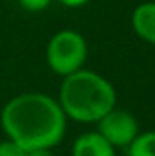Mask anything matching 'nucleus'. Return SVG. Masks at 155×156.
Segmentation results:
<instances>
[{
	"instance_id": "obj_1",
	"label": "nucleus",
	"mask_w": 155,
	"mask_h": 156,
	"mask_svg": "<svg viewBox=\"0 0 155 156\" xmlns=\"http://www.w3.org/2000/svg\"><path fill=\"white\" fill-rule=\"evenodd\" d=\"M0 125L7 140L24 151H39L53 149L64 140L68 118L57 98L44 93H22L4 105Z\"/></svg>"
},
{
	"instance_id": "obj_2",
	"label": "nucleus",
	"mask_w": 155,
	"mask_h": 156,
	"mask_svg": "<svg viewBox=\"0 0 155 156\" xmlns=\"http://www.w3.org/2000/svg\"><path fill=\"white\" fill-rule=\"evenodd\" d=\"M57 100L68 120L97 123L117 105V91L108 78L82 67L62 78Z\"/></svg>"
},
{
	"instance_id": "obj_3",
	"label": "nucleus",
	"mask_w": 155,
	"mask_h": 156,
	"mask_svg": "<svg viewBox=\"0 0 155 156\" xmlns=\"http://www.w3.org/2000/svg\"><path fill=\"white\" fill-rule=\"evenodd\" d=\"M88 58V42L75 29L57 31L46 45V62L59 76H68L84 67Z\"/></svg>"
},
{
	"instance_id": "obj_4",
	"label": "nucleus",
	"mask_w": 155,
	"mask_h": 156,
	"mask_svg": "<svg viewBox=\"0 0 155 156\" xmlns=\"http://www.w3.org/2000/svg\"><path fill=\"white\" fill-rule=\"evenodd\" d=\"M97 133L104 136L115 149H120L128 147L137 138L141 127L133 113L115 105L108 115H104L97 122Z\"/></svg>"
},
{
	"instance_id": "obj_5",
	"label": "nucleus",
	"mask_w": 155,
	"mask_h": 156,
	"mask_svg": "<svg viewBox=\"0 0 155 156\" xmlns=\"http://www.w3.org/2000/svg\"><path fill=\"white\" fill-rule=\"evenodd\" d=\"M71 156H117V149L97 131H88L73 142Z\"/></svg>"
},
{
	"instance_id": "obj_6",
	"label": "nucleus",
	"mask_w": 155,
	"mask_h": 156,
	"mask_svg": "<svg viewBox=\"0 0 155 156\" xmlns=\"http://www.w3.org/2000/svg\"><path fill=\"white\" fill-rule=\"evenodd\" d=\"M131 27L141 40L155 45V2H142L133 9Z\"/></svg>"
},
{
	"instance_id": "obj_7",
	"label": "nucleus",
	"mask_w": 155,
	"mask_h": 156,
	"mask_svg": "<svg viewBox=\"0 0 155 156\" xmlns=\"http://www.w3.org/2000/svg\"><path fill=\"white\" fill-rule=\"evenodd\" d=\"M128 156H155V131L139 133L137 138L126 147Z\"/></svg>"
},
{
	"instance_id": "obj_8",
	"label": "nucleus",
	"mask_w": 155,
	"mask_h": 156,
	"mask_svg": "<svg viewBox=\"0 0 155 156\" xmlns=\"http://www.w3.org/2000/svg\"><path fill=\"white\" fill-rule=\"evenodd\" d=\"M20 4L22 9L26 11H31V13H39V11H44L51 5L53 0H17Z\"/></svg>"
},
{
	"instance_id": "obj_9",
	"label": "nucleus",
	"mask_w": 155,
	"mask_h": 156,
	"mask_svg": "<svg viewBox=\"0 0 155 156\" xmlns=\"http://www.w3.org/2000/svg\"><path fill=\"white\" fill-rule=\"evenodd\" d=\"M26 154H28V151L18 147L15 142H11V140L0 142V156H26Z\"/></svg>"
},
{
	"instance_id": "obj_10",
	"label": "nucleus",
	"mask_w": 155,
	"mask_h": 156,
	"mask_svg": "<svg viewBox=\"0 0 155 156\" xmlns=\"http://www.w3.org/2000/svg\"><path fill=\"white\" fill-rule=\"evenodd\" d=\"M59 4H62L64 7H71V9H75V7H82V5H86L89 0H57Z\"/></svg>"
},
{
	"instance_id": "obj_11",
	"label": "nucleus",
	"mask_w": 155,
	"mask_h": 156,
	"mask_svg": "<svg viewBox=\"0 0 155 156\" xmlns=\"http://www.w3.org/2000/svg\"><path fill=\"white\" fill-rule=\"evenodd\" d=\"M26 156H53L51 149H39V151H28Z\"/></svg>"
}]
</instances>
